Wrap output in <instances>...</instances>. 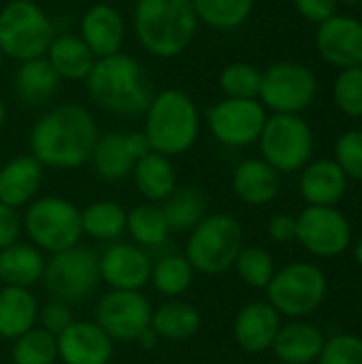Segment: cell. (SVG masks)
<instances>
[{"label":"cell","mask_w":362,"mask_h":364,"mask_svg":"<svg viewBox=\"0 0 362 364\" xmlns=\"http://www.w3.org/2000/svg\"><path fill=\"white\" fill-rule=\"evenodd\" d=\"M294 6L305 19L314 23H324L337 15V0H294Z\"/></svg>","instance_id":"cell-43"},{"label":"cell","mask_w":362,"mask_h":364,"mask_svg":"<svg viewBox=\"0 0 362 364\" xmlns=\"http://www.w3.org/2000/svg\"><path fill=\"white\" fill-rule=\"evenodd\" d=\"M233 190L247 205H267L280 194V173L265 160H245L235 168Z\"/></svg>","instance_id":"cell-23"},{"label":"cell","mask_w":362,"mask_h":364,"mask_svg":"<svg viewBox=\"0 0 362 364\" xmlns=\"http://www.w3.org/2000/svg\"><path fill=\"white\" fill-rule=\"evenodd\" d=\"M361 11H362V2H361Z\"/></svg>","instance_id":"cell-51"},{"label":"cell","mask_w":362,"mask_h":364,"mask_svg":"<svg viewBox=\"0 0 362 364\" xmlns=\"http://www.w3.org/2000/svg\"><path fill=\"white\" fill-rule=\"evenodd\" d=\"M196 17L213 28H235L243 23L254 6V0H192Z\"/></svg>","instance_id":"cell-36"},{"label":"cell","mask_w":362,"mask_h":364,"mask_svg":"<svg viewBox=\"0 0 362 364\" xmlns=\"http://www.w3.org/2000/svg\"><path fill=\"white\" fill-rule=\"evenodd\" d=\"M269 237L277 243H288L297 239V218L292 215H275L269 222Z\"/></svg>","instance_id":"cell-45"},{"label":"cell","mask_w":362,"mask_h":364,"mask_svg":"<svg viewBox=\"0 0 362 364\" xmlns=\"http://www.w3.org/2000/svg\"><path fill=\"white\" fill-rule=\"evenodd\" d=\"M320 364H362V341L352 335H337L324 343Z\"/></svg>","instance_id":"cell-41"},{"label":"cell","mask_w":362,"mask_h":364,"mask_svg":"<svg viewBox=\"0 0 362 364\" xmlns=\"http://www.w3.org/2000/svg\"><path fill=\"white\" fill-rule=\"evenodd\" d=\"M81 32L90 51L98 58H107L119 53L124 41V21L113 6L96 4L83 15Z\"/></svg>","instance_id":"cell-20"},{"label":"cell","mask_w":362,"mask_h":364,"mask_svg":"<svg viewBox=\"0 0 362 364\" xmlns=\"http://www.w3.org/2000/svg\"><path fill=\"white\" fill-rule=\"evenodd\" d=\"M45 258L38 247L28 243H13L0 252V282L4 286L30 288L43 279Z\"/></svg>","instance_id":"cell-26"},{"label":"cell","mask_w":362,"mask_h":364,"mask_svg":"<svg viewBox=\"0 0 362 364\" xmlns=\"http://www.w3.org/2000/svg\"><path fill=\"white\" fill-rule=\"evenodd\" d=\"M60 87V75L45 58H34L23 62L17 73L19 96L30 105H41L49 100Z\"/></svg>","instance_id":"cell-31"},{"label":"cell","mask_w":362,"mask_h":364,"mask_svg":"<svg viewBox=\"0 0 362 364\" xmlns=\"http://www.w3.org/2000/svg\"><path fill=\"white\" fill-rule=\"evenodd\" d=\"M348 188V177L335 160L312 162L301 175V194L312 207L337 205Z\"/></svg>","instance_id":"cell-21"},{"label":"cell","mask_w":362,"mask_h":364,"mask_svg":"<svg viewBox=\"0 0 362 364\" xmlns=\"http://www.w3.org/2000/svg\"><path fill=\"white\" fill-rule=\"evenodd\" d=\"M113 339L96 322H73L58 335V358L64 364H107Z\"/></svg>","instance_id":"cell-18"},{"label":"cell","mask_w":362,"mask_h":364,"mask_svg":"<svg viewBox=\"0 0 362 364\" xmlns=\"http://www.w3.org/2000/svg\"><path fill=\"white\" fill-rule=\"evenodd\" d=\"M154 307L137 290H111L96 305V324L113 341H137L151 326Z\"/></svg>","instance_id":"cell-12"},{"label":"cell","mask_w":362,"mask_h":364,"mask_svg":"<svg viewBox=\"0 0 362 364\" xmlns=\"http://www.w3.org/2000/svg\"><path fill=\"white\" fill-rule=\"evenodd\" d=\"M335 102L346 115L362 117V66L341 68L335 81Z\"/></svg>","instance_id":"cell-39"},{"label":"cell","mask_w":362,"mask_h":364,"mask_svg":"<svg viewBox=\"0 0 362 364\" xmlns=\"http://www.w3.org/2000/svg\"><path fill=\"white\" fill-rule=\"evenodd\" d=\"M43 179V166L32 156L11 160L0 168V203L13 209L23 207L34 198Z\"/></svg>","instance_id":"cell-22"},{"label":"cell","mask_w":362,"mask_h":364,"mask_svg":"<svg viewBox=\"0 0 362 364\" xmlns=\"http://www.w3.org/2000/svg\"><path fill=\"white\" fill-rule=\"evenodd\" d=\"M100 279L111 290H141L151 279V258L143 247L115 243L100 256Z\"/></svg>","instance_id":"cell-16"},{"label":"cell","mask_w":362,"mask_h":364,"mask_svg":"<svg viewBox=\"0 0 362 364\" xmlns=\"http://www.w3.org/2000/svg\"><path fill=\"white\" fill-rule=\"evenodd\" d=\"M297 239L316 256L333 258L348 250L352 230L333 207H307L297 218Z\"/></svg>","instance_id":"cell-14"},{"label":"cell","mask_w":362,"mask_h":364,"mask_svg":"<svg viewBox=\"0 0 362 364\" xmlns=\"http://www.w3.org/2000/svg\"><path fill=\"white\" fill-rule=\"evenodd\" d=\"M324 343L326 341L316 326L299 322L280 328L273 341V352L282 364H312L320 358Z\"/></svg>","instance_id":"cell-25"},{"label":"cell","mask_w":362,"mask_h":364,"mask_svg":"<svg viewBox=\"0 0 362 364\" xmlns=\"http://www.w3.org/2000/svg\"><path fill=\"white\" fill-rule=\"evenodd\" d=\"M100 256L87 247H68L45 260L43 284L53 301L77 305L85 301L100 282Z\"/></svg>","instance_id":"cell-6"},{"label":"cell","mask_w":362,"mask_h":364,"mask_svg":"<svg viewBox=\"0 0 362 364\" xmlns=\"http://www.w3.org/2000/svg\"><path fill=\"white\" fill-rule=\"evenodd\" d=\"M280 314L269 303H250L235 318V341L250 354H260L273 348L280 333Z\"/></svg>","instance_id":"cell-19"},{"label":"cell","mask_w":362,"mask_h":364,"mask_svg":"<svg viewBox=\"0 0 362 364\" xmlns=\"http://www.w3.org/2000/svg\"><path fill=\"white\" fill-rule=\"evenodd\" d=\"M132 173L139 192L151 203L164 200L175 190V168L162 154H145L143 158L137 160Z\"/></svg>","instance_id":"cell-28"},{"label":"cell","mask_w":362,"mask_h":364,"mask_svg":"<svg viewBox=\"0 0 362 364\" xmlns=\"http://www.w3.org/2000/svg\"><path fill=\"white\" fill-rule=\"evenodd\" d=\"M260 149L265 162L277 173H294L303 168L314 151V134L309 124L290 113H275L265 122L260 132Z\"/></svg>","instance_id":"cell-10"},{"label":"cell","mask_w":362,"mask_h":364,"mask_svg":"<svg viewBox=\"0 0 362 364\" xmlns=\"http://www.w3.org/2000/svg\"><path fill=\"white\" fill-rule=\"evenodd\" d=\"M0 288H2V282H0Z\"/></svg>","instance_id":"cell-50"},{"label":"cell","mask_w":362,"mask_h":364,"mask_svg":"<svg viewBox=\"0 0 362 364\" xmlns=\"http://www.w3.org/2000/svg\"><path fill=\"white\" fill-rule=\"evenodd\" d=\"M149 141L143 132H109L100 136L94 145L92 160L96 173L107 181H117L132 173L139 158L149 154Z\"/></svg>","instance_id":"cell-15"},{"label":"cell","mask_w":362,"mask_h":364,"mask_svg":"<svg viewBox=\"0 0 362 364\" xmlns=\"http://www.w3.org/2000/svg\"><path fill=\"white\" fill-rule=\"evenodd\" d=\"M158 335L154 333V328L149 326L147 331H143L141 335H139V339H137V343L141 346V348H145V350H154L156 346H158Z\"/></svg>","instance_id":"cell-46"},{"label":"cell","mask_w":362,"mask_h":364,"mask_svg":"<svg viewBox=\"0 0 362 364\" xmlns=\"http://www.w3.org/2000/svg\"><path fill=\"white\" fill-rule=\"evenodd\" d=\"M151 151L177 156L192 147L198 134V111L192 98L177 90L158 94L147 107L145 132Z\"/></svg>","instance_id":"cell-4"},{"label":"cell","mask_w":362,"mask_h":364,"mask_svg":"<svg viewBox=\"0 0 362 364\" xmlns=\"http://www.w3.org/2000/svg\"><path fill=\"white\" fill-rule=\"evenodd\" d=\"M162 213L169 230L186 232L198 226L207 215V198L198 188H175L162 200Z\"/></svg>","instance_id":"cell-29"},{"label":"cell","mask_w":362,"mask_h":364,"mask_svg":"<svg viewBox=\"0 0 362 364\" xmlns=\"http://www.w3.org/2000/svg\"><path fill=\"white\" fill-rule=\"evenodd\" d=\"M151 328L160 339H190L201 328V311L186 301H169L151 314Z\"/></svg>","instance_id":"cell-27"},{"label":"cell","mask_w":362,"mask_h":364,"mask_svg":"<svg viewBox=\"0 0 362 364\" xmlns=\"http://www.w3.org/2000/svg\"><path fill=\"white\" fill-rule=\"evenodd\" d=\"M335 162L346 177L362 181V132L350 130L339 136L335 147Z\"/></svg>","instance_id":"cell-40"},{"label":"cell","mask_w":362,"mask_h":364,"mask_svg":"<svg viewBox=\"0 0 362 364\" xmlns=\"http://www.w3.org/2000/svg\"><path fill=\"white\" fill-rule=\"evenodd\" d=\"M209 128L213 136L230 147H243L260 139L267 122L265 107L256 100L228 98L211 107Z\"/></svg>","instance_id":"cell-13"},{"label":"cell","mask_w":362,"mask_h":364,"mask_svg":"<svg viewBox=\"0 0 362 364\" xmlns=\"http://www.w3.org/2000/svg\"><path fill=\"white\" fill-rule=\"evenodd\" d=\"M53 41L47 15L30 0H13L0 13V51L17 60L43 58Z\"/></svg>","instance_id":"cell-8"},{"label":"cell","mask_w":362,"mask_h":364,"mask_svg":"<svg viewBox=\"0 0 362 364\" xmlns=\"http://www.w3.org/2000/svg\"><path fill=\"white\" fill-rule=\"evenodd\" d=\"M49 62L60 77L83 79L94 66V53L79 36H58L49 45Z\"/></svg>","instance_id":"cell-30"},{"label":"cell","mask_w":362,"mask_h":364,"mask_svg":"<svg viewBox=\"0 0 362 364\" xmlns=\"http://www.w3.org/2000/svg\"><path fill=\"white\" fill-rule=\"evenodd\" d=\"M92 98L109 111L137 115L151 105V85L143 66L124 53H113L94 62L87 75Z\"/></svg>","instance_id":"cell-2"},{"label":"cell","mask_w":362,"mask_h":364,"mask_svg":"<svg viewBox=\"0 0 362 364\" xmlns=\"http://www.w3.org/2000/svg\"><path fill=\"white\" fill-rule=\"evenodd\" d=\"M243 250V228L233 215L213 213L190 230L186 258L194 271L220 275L235 267Z\"/></svg>","instance_id":"cell-5"},{"label":"cell","mask_w":362,"mask_h":364,"mask_svg":"<svg viewBox=\"0 0 362 364\" xmlns=\"http://www.w3.org/2000/svg\"><path fill=\"white\" fill-rule=\"evenodd\" d=\"M38 322H41V328H45L47 333L51 335H60L62 331H66L75 320H73V311H70V305L66 303H60V301H51L47 303L43 309H38Z\"/></svg>","instance_id":"cell-42"},{"label":"cell","mask_w":362,"mask_h":364,"mask_svg":"<svg viewBox=\"0 0 362 364\" xmlns=\"http://www.w3.org/2000/svg\"><path fill=\"white\" fill-rule=\"evenodd\" d=\"M23 228L34 247L51 254L75 247L83 235L81 211L70 200L58 196L32 203L23 215Z\"/></svg>","instance_id":"cell-7"},{"label":"cell","mask_w":362,"mask_h":364,"mask_svg":"<svg viewBox=\"0 0 362 364\" xmlns=\"http://www.w3.org/2000/svg\"><path fill=\"white\" fill-rule=\"evenodd\" d=\"M337 2H344V4H350V6H354V4H361L362 0H337Z\"/></svg>","instance_id":"cell-49"},{"label":"cell","mask_w":362,"mask_h":364,"mask_svg":"<svg viewBox=\"0 0 362 364\" xmlns=\"http://www.w3.org/2000/svg\"><path fill=\"white\" fill-rule=\"evenodd\" d=\"M269 305L288 318L314 314L326 296L324 273L307 262H292L277 271L267 286Z\"/></svg>","instance_id":"cell-9"},{"label":"cell","mask_w":362,"mask_h":364,"mask_svg":"<svg viewBox=\"0 0 362 364\" xmlns=\"http://www.w3.org/2000/svg\"><path fill=\"white\" fill-rule=\"evenodd\" d=\"M81 228L96 241H113L126 230V211L111 200H100L81 211Z\"/></svg>","instance_id":"cell-33"},{"label":"cell","mask_w":362,"mask_h":364,"mask_svg":"<svg viewBox=\"0 0 362 364\" xmlns=\"http://www.w3.org/2000/svg\"><path fill=\"white\" fill-rule=\"evenodd\" d=\"M126 230L139 247H160L169 239V224L162 207L154 203L137 205L126 213Z\"/></svg>","instance_id":"cell-32"},{"label":"cell","mask_w":362,"mask_h":364,"mask_svg":"<svg viewBox=\"0 0 362 364\" xmlns=\"http://www.w3.org/2000/svg\"><path fill=\"white\" fill-rule=\"evenodd\" d=\"M134 28L147 51L162 58L177 55L196 32L192 0H139Z\"/></svg>","instance_id":"cell-3"},{"label":"cell","mask_w":362,"mask_h":364,"mask_svg":"<svg viewBox=\"0 0 362 364\" xmlns=\"http://www.w3.org/2000/svg\"><path fill=\"white\" fill-rule=\"evenodd\" d=\"M4 115H6V111H4V105H2V100H0V126H2V122H4Z\"/></svg>","instance_id":"cell-48"},{"label":"cell","mask_w":362,"mask_h":364,"mask_svg":"<svg viewBox=\"0 0 362 364\" xmlns=\"http://www.w3.org/2000/svg\"><path fill=\"white\" fill-rule=\"evenodd\" d=\"M194 279V269L181 254H169L160 258L151 269V279L156 290L164 296H179L183 294Z\"/></svg>","instance_id":"cell-34"},{"label":"cell","mask_w":362,"mask_h":364,"mask_svg":"<svg viewBox=\"0 0 362 364\" xmlns=\"http://www.w3.org/2000/svg\"><path fill=\"white\" fill-rule=\"evenodd\" d=\"M235 269L239 277L252 288H267L275 275L273 258L262 247H243L237 256Z\"/></svg>","instance_id":"cell-37"},{"label":"cell","mask_w":362,"mask_h":364,"mask_svg":"<svg viewBox=\"0 0 362 364\" xmlns=\"http://www.w3.org/2000/svg\"><path fill=\"white\" fill-rule=\"evenodd\" d=\"M356 260H358V264L362 267V241L358 243V247H356Z\"/></svg>","instance_id":"cell-47"},{"label":"cell","mask_w":362,"mask_h":364,"mask_svg":"<svg viewBox=\"0 0 362 364\" xmlns=\"http://www.w3.org/2000/svg\"><path fill=\"white\" fill-rule=\"evenodd\" d=\"M318 92L316 75L299 62H277L262 73L260 98L275 113L297 115L307 109Z\"/></svg>","instance_id":"cell-11"},{"label":"cell","mask_w":362,"mask_h":364,"mask_svg":"<svg viewBox=\"0 0 362 364\" xmlns=\"http://www.w3.org/2000/svg\"><path fill=\"white\" fill-rule=\"evenodd\" d=\"M19 230H21V220L17 215V209L0 203V252L19 241Z\"/></svg>","instance_id":"cell-44"},{"label":"cell","mask_w":362,"mask_h":364,"mask_svg":"<svg viewBox=\"0 0 362 364\" xmlns=\"http://www.w3.org/2000/svg\"><path fill=\"white\" fill-rule=\"evenodd\" d=\"M98 130L92 115L77 105H64L43 115L30 134L32 158L41 166L75 168L92 158Z\"/></svg>","instance_id":"cell-1"},{"label":"cell","mask_w":362,"mask_h":364,"mask_svg":"<svg viewBox=\"0 0 362 364\" xmlns=\"http://www.w3.org/2000/svg\"><path fill=\"white\" fill-rule=\"evenodd\" d=\"M220 83H222V90L228 94V98L254 100L260 94L262 73H258V68H254L252 64L237 62L224 68Z\"/></svg>","instance_id":"cell-38"},{"label":"cell","mask_w":362,"mask_h":364,"mask_svg":"<svg viewBox=\"0 0 362 364\" xmlns=\"http://www.w3.org/2000/svg\"><path fill=\"white\" fill-rule=\"evenodd\" d=\"M316 45L320 55L333 66H362V21L348 15H333L320 23Z\"/></svg>","instance_id":"cell-17"},{"label":"cell","mask_w":362,"mask_h":364,"mask_svg":"<svg viewBox=\"0 0 362 364\" xmlns=\"http://www.w3.org/2000/svg\"><path fill=\"white\" fill-rule=\"evenodd\" d=\"M38 320V303L28 288H0V337L15 341Z\"/></svg>","instance_id":"cell-24"},{"label":"cell","mask_w":362,"mask_h":364,"mask_svg":"<svg viewBox=\"0 0 362 364\" xmlns=\"http://www.w3.org/2000/svg\"><path fill=\"white\" fill-rule=\"evenodd\" d=\"M11 358L15 364H53L58 358V337L34 326L15 339Z\"/></svg>","instance_id":"cell-35"}]
</instances>
